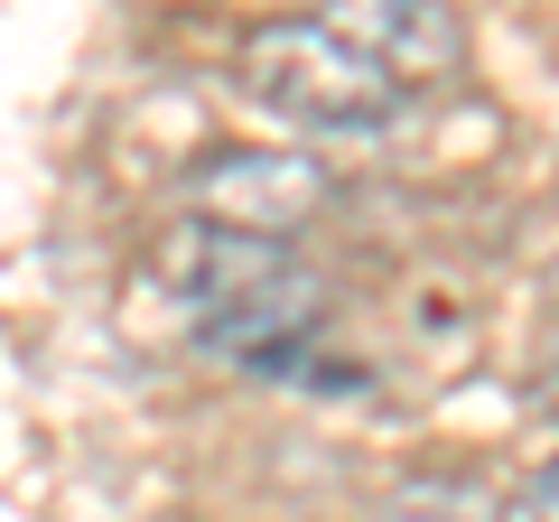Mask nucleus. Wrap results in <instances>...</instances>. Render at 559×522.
<instances>
[{
	"instance_id": "obj_1",
	"label": "nucleus",
	"mask_w": 559,
	"mask_h": 522,
	"mask_svg": "<svg viewBox=\"0 0 559 522\" xmlns=\"http://www.w3.org/2000/svg\"><path fill=\"white\" fill-rule=\"evenodd\" d=\"M159 289L187 308V327H197L205 355L242 364V373H271V382L345 392V373L318 355L326 281L289 252V242L224 234V224H178V234L159 242Z\"/></svg>"
},
{
	"instance_id": "obj_2",
	"label": "nucleus",
	"mask_w": 559,
	"mask_h": 522,
	"mask_svg": "<svg viewBox=\"0 0 559 522\" xmlns=\"http://www.w3.org/2000/svg\"><path fill=\"white\" fill-rule=\"evenodd\" d=\"M234 75H242V94H252L261 112L299 121V131H382V121H401V103H411L382 66H364L355 47L326 38L318 20H261V28H242Z\"/></svg>"
},
{
	"instance_id": "obj_3",
	"label": "nucleus",
	"mask_w": 559,
	"mask_h": 522,
	"mask_svg": "<svg viewBox=\"0 0 559 522\" xmlns=\"http://www.w3.org/2000/svg\"><path fill=\"white\" fill-rule=\"evenodd\" d=\"M187 197H197V224L289 242L318 205H336V168L308 159V150H205Z\"/></svg>"
},
{
	"instance_id": "obj_4",
	"label": "nucleus",
	"mask_w": 559,
	"mask_h": 522,
	"mask_svg": "<svg viewBox=\"0 0 559 522\" xmlns=\"http://www.w3.org/2000/svg\"><path fill=\"white\" fill-rule=\"evenodd\" d=\"M318 28L382 66L401 94H439L466 75V20L448 0H318Z\"/></svg>"
},
{
	"instance_id": "obj_5",
	"label": "nucleus",
	"mask_w": 559,
	"mask_h": 522,
	"mask_svg": "<svg viewBox=\"0 0 559 522\" xmlns=\"http://www.w3.org/2000/svg\"><path fill=\"white\" fill-rule=\"evenodd\" d=\"M513 522H559V458L540 466L532 485H522V503H513Z\"/></svg>"
},
{
	"instance_id": "obj_6",
	"label": "nucleus",
	"mask_w": 559,
	"mask_h": 522,
	"mask_svg": "<svg viewBox=\"0 0 559 522\" xmlns=\"http://www.w3.org/2000/svg\"><path fill=\"white\" fill-rule=\"evenodd\" d=\"M550 299H559V261H550Z\"/></svg>"
}]
</instances>
